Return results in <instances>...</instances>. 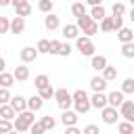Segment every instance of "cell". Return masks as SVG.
<instances>
[{"label":"cell","mask_w":134,"mask_h":134,"mask_svg":"<svg viewBox=\"0 0 134 134\" xmlns=\"http://www.w3.org/2000/svg\"><path fill=\"white\" fill-rule=\"evenodd\" d=\"M36 50H38V54H48V50H50V40L42 38V40L36 44Z\"/></svg>","instance_id":"d4e9b609"},{"label":"cell","mask_w":134,"mask_h":134,"mask_svg":"<svg viewBox=\"0 0 134 134\" xmlns=\"http://www.w3.org/2000/svg\"><path fill=\"white\" fill-rule=\"evenodd\" d=\"M13 0H0V6H10Z\"/></svg>","instance_id":"c3c4849f"},{"label":"cell","mask_w":134,"mask_h":134,"mask_svg":"<svg viewBox=\"0 0 134 134\" xmlns=\"http://www.w3.org/2000/svg\"><path fill=\"white\" fill-rule=\"evenodd\" d=\"M90 88H92L94 92H105L107 80H105L103 75H94V77H90Z\"/></svg>","instance_id":"4fadbf2b"},{"label":"cell","mask_w":134,"mask_h":134,"mask_svg":"<svg viewBox=\"0 0 134 134\" xmlns=\"http://www.w3.org/2000/svg\"><path fill=\"white\" fill-rule=\"evenodd\" d=\"M8 31H10V19L0 17V34H8Z\"/></svg>","instance_id":"74e56055"},{"label":"cell","mask_w":134,"mask_h":134,"mask_svg":"<svg viewBox=\"0 0 134 134\" xmlns=\"http://www.w3.org/2000/svg\"><path fill=\"white\" fill-rule=\"evenodd\" d=\"M117 40H119L121 44L134 42V31H132L130 27H121V29H117Z\"/></svg>","instance_id":"2e32d148"},{"label":"cell","mask_w":134,"mask_h":134,"mask_svg":"<svg viewBox=\"0 0 134 134\" xmlns=\"http://www.w3.org/2000/svg\"><path fill=\"white\" fill-rule=\"evenodd\" d=\"M65 134H82V130L77 126H67L65 128Z\"/></svg>","instance_id":"bcb514c9"},{"label":"cell","mask_w":134,"mask_h":134,"mask_svg":"<svg viewBox=\"0 0 134 134\" xmlns=\"http://www.w3.org/2000/svg\"><path fill=\"white\" fill-rule=\"evenodd\" d=\"M13 77H15L17 82H25V80H29V67H27L25 63L17 65L15 71H13Z\"/></svg>","instance_id":"8fae6325"},{"label":"cell","mask_w":134,"mask_h":134,"mask_svg":"<svg viewBox=\"0 0 134 134\" xmlns=\"http://www.w3.org/2000/svg\"><path fill=\"white\" fill-rule=\"evenodd\" d=\"M59 48H61V42H59V40H50V50H48V54H59Z\"/></svg>","instance_id":"7bdbcfd3"},{"label":"cell","mask_w":134,"mask_h":134,"mask_svg":"<svg viewBox=\"0 0 134 134\" xmlns=\"http://www.w3.org/2000/svg\"><path fill=\"white\" fill-rule=\"evenodd\" d=\"M117 117H119V111L117 109H113V107H105V109H100V119H103V124H107V126H113V124H117Z\"/></svg>","instance_id":"277c9868"},{"label":"cell","mask_w":134,"mask_h":134,"mask_svg":"<svg viewBox=\"0 0 134 134\" xmlns=\"http://www.w3.org/2000/svg\"><path fill=\"white\" fill-rule=\"evenodd\" d=\"M17 117V111L10 107V105H0V119H8V121H13Z\"/></svg>","instance_id":"d6986e66"},{"label":"cell","mask_w":134,"mask_h":134,"mask_svg":"<svg viewBox=\"0 0 134 134\" xmlns=\"http://www.w3.org/2000/svg\"><path fill=\"white\" fill-rule=\"evenodd\" d=\"M107 65H109V63H107V57H105V54H94V57H90V67H92L94 71H103Z\"/></svg>","instance_id":"30bf717a"},{"label":"cell","mask_w":134,"mask_h":134,"mask_svg":"<svg viewBox=\"0 0 134 134\" xmlns=\"http://www.w3.org/2000/svg\"><path fill=\"white\" fill-rule=\"evenodd\" d=\"M75 48L80 50L82 57H94V42L92 38H86V36H77L75 38Z\"/></svg>","instance_id":"7a4b0ae2"},{"label":"cell","mask_w":134,"mask_h":134,"mask_svg":"<svg viewBox=\"0 0 134 134\" xmlns=\"http://www.w3.org/2000/svg\"><path fill=\"white\" fill-rule=\"evenodd\" d=\"M4 67H6V61H4V59H2V57H0V73H2V71H4Z\"/></svg>","instance_id":"681fc988"},{"label":"cell","mask_w":134,"mask_h":134,"mask_svg":"<svg viewBox=\"0 0 134 134\" xmlns=\"http://www.w3.org/2000/svg\"><path fill=\"white\" fill-rule=\"evenodd\" d=\"M121 54H124L126 59H134V42L121 44Z\"/></svg>","instance_id":"e575fe53"},{"label":"cell","mask_w":134,"mask_h":134,"mask_svg":"<svg viewBox=\"0 0 134 134\" xmlns=\"http://www.w3.org/2000/svg\"><path fill=\"white\" fill-rule=\"evenodd\" d=\"M90 6H103V0H86Z\"/></svg>","instance_id":"7dc6e473"},{"label":"cell","mask_w":134,"mask_h":134,"mask_svg":"<svg viewBox=\"0 0 134 134\" xmlns=\"http://www.w3.org/2000/svg\"><path fill=\"white\" fill-rule=\"evenodd\" d=\"M111 13H113V17H124L126 15V4L124 2H115L111 6Z\"/></svg>","instance_id":"d6a6232c"},{"label":"cell","mask_w":134,"mask_h":134,"mask_svg":"<svg viewBox=\"0 0 134 134\" xmlns=\"http://www.w3.org/2000/svg\"><path fill=\"white\" fill-rule=\"evenodd\" d=\"M98 29H100V31H105V34H109V31H113V17H105V19L100 21V25H98Z\"/></svg>","instance_id":"4dcf8cb0"},{"label":"cell","mask_w":134,"mask_h":134,"mask_svg":"<svg viewBox=\"0 0 134 134\" xmlns=\"http://www.w3.org/2000/svg\"><path fill=\"white\" fill-rule=\"evenodd\" d=\"M69 54H71V46L61 42V48H59V57H69Z\"/></svg>","instance_id":"ee69618b"},{"label":"cell","mask_w":134,"mask_h":134,"mask_svg":"<svg viewBox=\"0 0 134 134\" xmlns=\"http://www.w3.org/2000/svg\"><path fill=\"white\" fill-rule=\"evenodd\" d=\"M19 2H25V0H13V6H15V4H19Z\"/></svg>","instance_id":"816d5d0a"},{"label":"cell","mask_w":134,"mask_h":134,"mask_svg":"<svg viewBox=\"0 0 134 134\" xmlns=\"http://www.w3.org/2000/svg\"><path fill=\"white\" fill-rule=\"evenodd\" d=\"M15 84V77H13V73H6V71H2L0 73V88H10Z\"/></svg>","instance_id":"7402d4cb"},{"label":"cell","mask_w":134,"mask_h":134,"mask_svg":"<svg viewBox=\"0 0 134 134\" xmlns=\"http://www.w3.org/2000/svg\"><path fill=\"white\" fill-rule=\"evenodd\" d=\"M82 134H100V130H98L96 124H88V126L82 130Z\"/></svg>","instance_id":"b9f144b4"},{"label":"cell","mask_w":134,"mask_h":134,"mask_svg":"<svg viewBox=\"0 0 134 134\" xmlns=\"http://www.w3.org/2000/svg\"><path fill=\"white\" fill-rule=\"evenodd\" d=\"M130 4H132V6H134V0H130Z\"/></svg>","instance_id":"db71d44e"},{"label":"cell","mask_w":134,"mask_h":134,"mask_svg":"<svg viewBox=\"0 0 134 134\" xmlns=\"http://www.w3.org/2000/svg\"><path fill=\"white\" fill-rule=\"evenodd\" d=\"M59 25H61V21H59V17H57L54 13H50V15H46V17H44V27H46L48 31L57 29Z\"/></svg>","instance_id":"ac0fdd59"},{"label":"cell","mask_w":134,"mask_h":134,"mask_svg":"<svg viewBox=\"0 0 134 134\" xmlns=\"http://www.w3.org/2000/svg\"><path fill=\"white\" fill-rule=\"evenodd\" d=\"M29 13H31V4L25 0V2H19V4H15V17H29Z\"/></svg>","instance_id":"9a60e30c"},{"label":"cell","mask_w":134,"mask_h":134,"mask_svg":"<svg viewBox=\"0 0 134 134\" xmlns=\"http://www.w3.org/2000/svg\"><path fill=\"white\" fill-rule=\"evenodd\" d=\"M71 13H73V17L77 19V17H82V15H86V6H84V2H75L73 6H71Z\"/></svg>","instance_id":"d590c367"},{"label":"cell","mask_w":134,"mask_h":134,"mask_svg":"<svg viewBox=\"0 0 134 134\" xmlns=\"http://www.w3.org/2000/svg\"><path fill=\"white\" fill-rule=\"evenodd\" d=\"M92 21H94V19H92L90 15H82V17H77V21H75V25H77V29L82 31V29H84V27H88V25H90Z\"/></svg>","instance_id":"f546056e"},{"label":"cell","mask_w":134,"mask_h":134,"mask_svg":"<svg viewBox=\"0 0 134 134\" xmlns=\"http://www.w3.org/2000/svg\"><path fill=\"white\" fill-rule=\"evenodd\" d=\"M8 134H19V132H17V130H10V132H8Z\"/></svg>","instance_id":"f5cc1de1"},{"label":"cell","mask_w":134,"mask_h":134,"mask_svg":"<svg viewBox=\"0 0 134 134\" xmlns=\"http://www.w3.org/2000/svg\"><path fill=\"white\" fill-rule=\"evenodd\" d=\"M42 105H44V100H42L38 94L27 98V109H29V111H34V113H36V111H40V109H42Z\"/></svg>","instance_id":"ffe728a7"},{"label":"cell","mask_w":134,"mask_h":134,"mask_svg":"<svg viewBox=\"0 0 134 134\" xmlns=\"http://www.w3.org/2000/svg\"><path fill=\"white\" fill-rule=\"evenodd\" d=\"M124 27V17H113V31Z\"/></svg>","instance_id":"f6af8a7d"},{"label":"cell","mask_w":134,"mask_h":134,"mask_svg":"<svg viewBox=\"0 0 134 134\" xmlns=\"http://www.w3.org/2000/svg\"><path fill=\"white\" fill-rule=\"evenodd\" d=\"M124 100H126V98H124V92H121V90H113V92L107 94V105L113 107V109H119V105H121Z\"/></svg>","instance_id":"8992f818"},{"label":"cell","mask_w":134,"mask_h":134,"mask_svg":"<svg viewBox=\"0 0 134 134\" xmlns=\"http://www.w3.org/2000/svg\"><path fill=\"white\" fill-rule=\"evenodd\" d=\"M121 92L124 94H134V77H126L121 82Z\"/></svg>","instance_id":"f1b7e54d"},{"label":"cell","mask_w":134,"mask_h":134,"mask_svg":"<svg viewBox=\"0 0 134 134\" xmlns=\"http://www.w3.org/2000/svg\"><path fill=\"white\" fill-rule=\"evenodd\" d=\"M71 98H73V103H84V100H90V96H88V92L86 90H75V92H71Z\"/></svg>","instance_id":"4316f807"},{"label":"cell","mask_w":134,"mask_h":134,"mask_svg":"<svg viewBox=\"0 0 134 134\" xmlns=\"http://www.w3.org/2000/svg\"><path fill=\"white\" fill-rule=\"evenodd\" d=\"M90 107L94 109H105L107 107V94L105 92H94L90 96Z\"/></svg>","instance_id":"9c48e42d"},{"label":"cell","mask_w":134,"mask_h":134,"mask_svg":"<svg viewBox=\"0 0 134 134\" xmlns=\"http://www.w3.org/2000/svg\"><path fill=\"white\" fill-rule=\"evenodd\" d=\"M52 6H54L52 0H40V2H38V8H40L44 15H50V13H52Z\"/></svg>","instance_id":"1f68e13d"},{"label":"cell","mask_w":134,"mask_h":134,"mask_svg":"<svg viewBox=\"0 0 134 134\" xmlns=\"http://www.w3.org/2000/svg\"><path fill=\"white\" fill-rule=\"evenodd\" d=\"M54 100H57V105H59L61 111H67V109L73 105L71 92H69L67 88H59V90H54Z\"/></svg>","instance_id":"3957f363"},{"label":"cell","mask_w":134,"mask_h":134,"mask_svg":"<svg viewBox=\"0 0 134 134\" xmlns=\"http://www.w3.org/2000/svg\"><path fill=\"white\" fill-rule=\"evenodd\" d=\"M128 17H130V21L134 23V6H132V10H130V15H128Z\"/></svg>","instance_id":"f907efd6"},{"label":"cell","mask_w":134,"mask_h":134,"mask_svg":"<svg viewBox=\"0 0 134 134\" xmlns=\"http://www.w3.org/2000/svg\"><path fill=\"white\" fill-rule=\"evenodd\" d=\"M90 17L98 23V21H103L105 17H107V13H105V8L103 6H92V10H90Z\"/></svg>","instance_id":"603a6c76"},{"label":"cell","mask_w":134,"mask_h":134,"mask_svg":"<svg viewBox=\"0 0 134 134\" xmlns=\"http://www.w3.org/2000/svg\"><path fill=\"white\" fill-rule=\"evenodd\" d=\"M119 115L124 117V121L134 124V103H132V100H124V103L119 105Z\"/></svg>","instance_id":"5b68a950"},{"label":"cell","mask_w":134,"mask_h":134,"mask_svg":"<svg viewBox=\"0 0 134 134\" xmlns=\"http://www.w3.org/2000/svg\"><path fill=\"white\" fill-rule=\"evenodd\" d=\"M17 113H23V111H27V98L25 96H21V94H17V96H10V103H8Z\"/></svg>","instance_id":"ba28073f"},{"label":"cell","mask_w":134,"mask_h":134,"mask_svg":"<svg viewBox=\"0 0 134 134\" xmlns=\"http://www.w3.org/2000/svg\"><path fill=\"white\" fill-rule=\"evenodd\" d=\"M29 132H31V134H46V130H44V126H42L40 121H34V124L29 126Z\"/></svg>","instance_id":"f35d334b"},{"label":"cell","mask_w":134,"mask_h":134,"mask_svg":"<svg viewBox=\"0 0 134 134\" xmlns=\"http://www.w3.org/2000/svg\"><path fill=\"white\" fill-rule=\"evenodd\" d=\"M82 31H84V36H86V38H92V36H96V34H98V23H96V21H92V23H90L88 27H84Z\"/></svg>","instance_id":"836d02e7"},{"label":"cell","mask_w":134,"mask_h":134,"mask_svg":"<svg viewBox=\"0 0 134 134\" xmlns=\"http://www.w3.org/2000/svg\"><path fill=\"white\" fill-rule=\"evenodd\" d=\"M13 130V121L8 119H0V134H8Z\"/></svg>","instance_id":"ab89813d"},{"label":"cell","mask_w":134,"mask_h":134,"mask_svg":"<svg viewBox=\"0 0 134 134\" xmlns=\"http://www.w3.org/2000/svg\"><path fill=\"white\" fill-rule=\"evenodd\" d=\"M34 121H36L34 111L27 109V111H23V113H17V117L13 119V130H17V132H27Z\"/></svg>","instance_id":"6da1fadb"},{"label":"cell","mask_w":134,"mask_h":134,"mask_svg":"<svg viewBox=\"0 0 134 134\" xmlns=\"http://www.w3.org/2000/svg\"><path fill=\"white\" fill-rule=\"evenodd\" d=\"M100 75H103L107 82H113V80L117 77V69H115V67H111V65H107V67L100 71Z\"/></svg>","instance_id":"cb8c5ba5"},{"label":"cell","mask_w":134,"mask_h":134,"mask_svg":"<svg viewBox=\"0 0 134 134\" xmlns=\"http://www.w3.org/2000/svg\"><path fill=\"white\" fill-rule=\"evenodd\" d=\"M40 124L44 126V130L48 132V130H52L54 126H57V119L52 117V115H44V117H40Z\"/></svg>","instance_id":"83f0119b"},{"label":"cell","mask_w":134,"mask_h":134,"mask_svg":"<svg viewBox=\"0 0 134 134\" xmlns=\"http://www.w3.org/2000/svg\"><path fill=\"white\" fill-rule=\"evenodd\" d=\"M34 86H36L38 90H42V88H46V86H50V80H48V75H44V73H40V75H36V77H34Z\"/></svg>","instance_id":"44dd1931"},{"label":"cell","mask_w":134,"mask_h":134,"mask_svg":"<svg viewBox=\"0 0 134 134\" xmlns=\"http://www.w3.org/2000/svg\"><path fill=\"white\" fill-rule=\"evenodd\" d=\"M38 96H40L42 100H50V98H54V88H52V86H46V88L38 90Z\"/></svg>","instance_id":"484cf974"},{"label":"cell","mask_w":134,"mask_h":134,"mask_svg":"<svg viewBox=\"0 0 134 134\" xmlns=\"http://www.w3.org/2000/svg\"><path fill=\"white\" fill-rule=\"evenodd\" d=\"M10 103V92L8 88H0V105H8Z\"/></svg>","instance_id":"60d3db41"},{"label":"cell","mask_w":134,"mask_h":134,"mask_svg":"<svg viewBox=\"0 0 134 134\" xmlns=\"http://www.w3.org/2000/svg\"><path fill=\"white\" fill-rule=\"evenodd\" d=\"M25 29V19L23 17H13L10 19V34H23Z\"/></svg>","instance_id":"e0dca14e"},{"label":"cell","mask_w":134,"mask_h":134,"mask_svg":"<svg viewBox=\"0 0 134 134\" xmlns=\"http://www.w3.org/2000/svg\"><path fill=\"white\" fill-rule=\"evenodd\" d=\"M19 57H21V61H23L25 65H27V63H34V61L38 59V50H36L34 46H25V48H21Z\"/></svg>","instance_id":"52a82bcc"},{"label":"cell","mask_w":134,"mask_h":134,"mask_svg":"<svg viewBox=\"0 0 134 134\" xmlns=\"http://www.w3.org/2000/svg\"><path fill=\"white\" fill-rule=\"evenodd\" d=\"M61 124H63L65 128H67V126H75V124H77V113H75V111H69V109L63 111V113H61Z\"/></svg>","instance_id":"5bb4252c"},{"label":"cell","mask_w":134,"mask_h":134,"mask_svg":"<svg viewBox=\"0 0 134 134\" xmlns=\"http://www.w3.org/2000/svg\"><path fill=\"white\" fill-rule=\"evenodd\" d=\"M117 130H119V134H134V124H130V121H121V124L117 126Z\"/></svg>","instance_id":"8d00e7d4"},{"label":"cell","mask_w":134,"mask_h":134,"mask_svg":"<svg viewBox=\"0 0 134 134\" xmlns=\"http://www.w3.org/2000/svg\"><path fill=\"white\" fill-rule=\"evenodd\" d=\"M63 38H67V40H75L77 36H80V29H77V25L75 23H67V25H63Z\"/></svg>","instance_id":"7c38bea8"}]
</instances>
